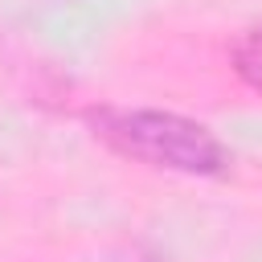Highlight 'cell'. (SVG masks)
Segmentation results:
<instances>
[{"mask_svg":"<svg viewBox=\"0 0 262 262\" xmlns=\"http://www.w3.org/2000/svg\"><path fill=\"white\" fill-rule=\"evenodd\" d=\"M233 70H237V78H242L250 90L262 94V29L246 33V37L233 45Z\"/></svg>","mask_w":262,"mask_h":262,"instance_id":"2","label":"cell"},{"mask_svg":"<svg viewBox=\"0 0 262 262\" xmlns=\"http://www.w3.org/2000/svg\"><path fill=\"white\" fill-rule=\"evenodd\" d=\"M86 119L102 143H111L119 156H131L151 168H172V172H188V176H217L229 164L225 143L205 123L172 115V111L98 106Z\"/></svg>","mask_w":262,"mask_h":262,"instance_id":"1","label":"cell"}]
</instances>
